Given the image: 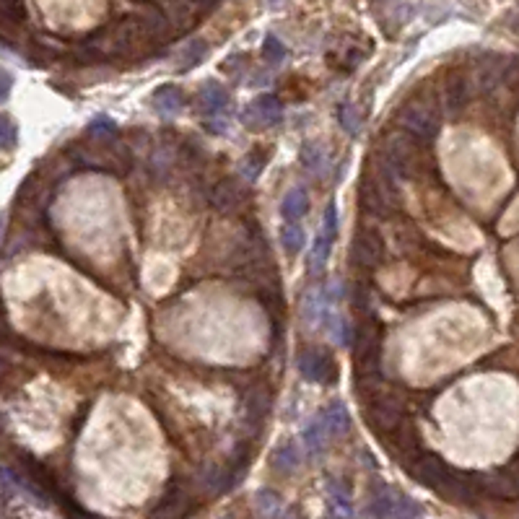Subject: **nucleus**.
Wrapping results in <instances>:
<instances>
[{
    "mask_svg": "<svg viewBox=\"0 0 519 519\" xmlns=\"http://www.w3.org/2000/svg\"><path fill=\"white\" fill-rule=\"evenodd\" d=\"M358 200H361V208L369 216L387 218V216L395 211V206H398V200H400L398 179L387 177L382 171L363 174L361 185H358Z\"/></svg>",
    "mask_w": 519,
    "mask_h": 519,
    "instance_id": "nucleus-1",
    "label": "nucleus"
},
{
    "mask_svg": "<svg viewBox=\"0 0 519 519\" xmlns=\"http://www.w3.org/2000/svg\"><path fill=\"white\" fill-rule=\"evenodd\" d=\"M403 468L408 470V475L415 480V483L426 485V488H434L439 491L441 496L447 493L449 483H452V478H455L457 470L449 468L444 460H441L436 452H428V449H420L418 455L408 457Z\"/></svg>",
    "mask_w": 519,
    "mask_h": 519,
    "instance_id": "nucleus-2",
    "label": "nucleus"
},
{
    "mask_svg": "<svg viewBox=\"0 0 519 519\" xmlns=\"http://www.w3.org/2000/svg\"><path fill=\"white\" fill-rule=\"evenodd\" d=\"M398 122L403 133H408L415 141H431L439 136V112L428 101L413 99L403 104L398 112Z\"/></svg>",
    "mask_w": 519,
    "mask_h": 519,
    "instance_id": "nucleus-3",
    "label": "nucleus"
},
{
    "mask_svg": "<svg viewBox=\"0 0 519 519\" xmlns=\"http://www.w3.org/2000/svg\"><path fill=\"white\" fill-rule=\"evenodd\" d=\"M387 257V244L377 228L361 226L351 239V263L361 271H377Z\"/></svg>",
    "mask_w": 519,
    "mask_h": 519,
    "instance_id": "nucleus-4",
    "label": "nucleus"
},
{
    "mask_svg": "<svg viewBox=\"0 0 519 519\" xmlns=\"http://www.w3.org/2000/svg\"><path fill=\"white\" fill-rule=\"evenodd\" d=\"M363 418L374 431L387 436L403 423V403L398 398H390V395H374L363 403Z\"/></svg>",
    "mask_w": 519,
    "mask_h": 519,
    "instance_id": "nucleus-5",
    "label": "nucleus"
},
{
    "mask_svg": "<svg viewBox=\"0 0 519 519\" xmlns=\"http://www.w3.org/2000/svg\"><path fill=\"white\" fill-rule=\"evenodd\" d=\"M296 366H299L301 377L309 379V382L335 384V379H338L335 358L325 348H301L296 353Z\"/></svg>",
    "mask_w": 519,
    "mask_h": 519,
    "instance_id": "nucleus-6",
    "label": "nucleus"
},
{
    "mask_svg": "<svg viewBox=\"0 0 519 519\" xmlns=\"http://www.w3.org/2000/svg\"><path fill=\"white\" fill-rule=\"evenodd\" d=\"M281 120H283V104L273 94H260L252 104H247L242 114V122L252 130L276 128V125H281Z\"/></svg>",
    "mask_w": 519,
    "mask_h": 519,
    "instance_id": "nucleus-7",
    "label": "nucleus"
},
{
    "mask_svg": "<svg viewBox=\"0 0 519 519\" xmlns=\"http://www.w3.org/2000/svg\"><path fill=\"white\" fill-rule=\"evenodd\" d=\"M192 501H190V493H187V488L179 480H171L169 485H166L164 496L158 498V504L153 506V514L151 517L153 519H177V517H185V514H190L192 509Z\"/></svg>",
    "mask_w": 519,
    "mask_h": 519,
    "instance_id": "nucleus-8",
    "label": "nucleus"
},
{
    "mask_svg": "<svg viewBox=\"0 0 519 519\" xmlns=\"http://www.w3.org/2000/svg\"><path fill=\"white\" fill-rule=\"evenodd\" d=\"M387 439V447H390L392 455H398L403 463H405L408 457L418 455L420 449V436L418 431H415V426H410V423H400L395 431H390V434L384 436Z\"/></svg>",
    "mask_w": 519,
    "mask_h": 519,
    "instance_id": "nucleus-9",
    "label": "nucleus"
},
{
    "mask_svg": "<svg viewBox=\"0 0 519 519\" xmlns=\"http://www.w3.org/2000/svg\"><path fill=\"white\" fill-rule=\"evenodd\" d=\"M271 408H273V395L265 387H252L247 392V398H244V415H247V423L249 426L260 428L268 420L271 415Z\"/></svg>",
    "mask_w": 519,
    "mask_h": 519,
    "instance_id": "nucleus-10",
    "label": "nucleus"
},
{
    "mask_svg": "<svg viewBox=\"0 0 519 519\" xmlns=\"http://www.w3.org/2000/svg\"><path fill=\"white\" fill-rule=\"evenodd\" d=\"M320 418H322V423H325V428H328V434L333 436V439L346 436L351 431V413H348V408L343 405L341 400H333L330 405L322 408Z\"/></svg>",
    "mask_w": 519,
    "mask_h": 519,
    "instance_id": "nucleus-11",
    "label": "nucleus"
},
{
    "mask_svg": "<svg viewBox=\"0 0 519 519\" xmlns=\"http://www.w3.org/2000/svg\"><path fill=\"white\" fill-rule=\"evenodd\" d=\"M328 501H330V514L335 519L353 517V501H351L348 485L343 483V480H338V478H330L328 480Z\"/></svg>",
    "mask_w": 519,
    "mask_h": 519,
    "instance_id": "nucleus-12",
    "label": "nucleus"
},
{
    "mask_svg": "<svg viewBox=\"0 0 519 519\" xmlns=\"http://www.w3.org/2000/svg\"><path fill=\"white\" fill-rule=\"evenodd\" d=\"M301 465V452H299V444L296 441H283V444H278L273 449V457H271V468L281 475H293Z\"/></svg>",
    "mask_w": 519,
    "mask_h": 519,
    "instance_id": "nucleus-13",
    "label": "nucleus"
},
{
    "mask_svg": "<svg viewBox=\"0 0 519 519\" xmlns=\"http://www.w3.org/2000/svg\"><path fill=\"white\" fill-rule=\"evenodd\" d=\"M198 101H200V109H203L208 117H218V114L228 107V91L221 84H216V81H208V84H203V89H200Z\"/></svg>",
    "mask_w": 519,
    "mask_h": 519,
    "instance_id": "nucleus-14",
    "label": "nucleus"
},
{
    "mask_svg": "<svg viewBox=\"0 0 519 519\" xmlns=\"http://www.w3.org/2000/svg\"><path fill=\"white\" fill-rule=\"evenodd\" d=\"M301 439H304L306 452H309L312 457L322 455V452L328 449V444H330V439H333V436L328 434V428H325V423H322L320 413H317V415H314V418L304 426V431H301Z\"/></svg>",
    "mask_w": 519,
    "mask_h": 519,
    "instance_id": "nucleus-15",
    "label": "nucleus"
},
{
    "mask_svg": "<svg viewBox=\"0 0 519 519\" xmlns=\"http://www.w3.org/2000/svg\"><path fill=\"white\" fill-rule=\"evenodd\" d=\"M309 211V195L304 187H291L281 200V216L283 221H299Z\"/></svg>",
    "mask_w": 519,
    "mask_h": 519,
    "instance_id": "nucleus-16",
    "label": "nucleus"
},
{
    "mask_svg": "<svg viewBox=\"0 0 519 519\" xmlns=\"http://www.w3.org/2000/svg\"><path fill=\"white\" fill-rule=\"evenodd\" d=\"M151 104H153L161 114H177L179 109L185 107V94L179 91L177 86H161V89L153 91Z\"/></svg>",
    "mask_w": 519,
    "mask_h": 519,
    "instance_id": "nucleus-17",
    "label": "nucleus"
},
{
    "mask_svg": "<svg viewBox=\"0 0 519 519\" xmlns=\"http://www.w3.org/2000/svg\"><path fill=\"white\" fill-rule=\"evenodd\" d=\"M395 504H398V493H392L387 485H379L377 491L371 493L369 517L371 519H392V514H395Z\"/></svg>",
    "mask_w": 519,
    "mask_h": 519,
    "instance_id": "nucleus-18",
    "label": "nucleus"
},
{
    "mask_svg": "<svg viewBox=\"0 0 519 519\" xmlns=\"http://www.w3.org/2000/svg\"><path fill=\"white\" fill-rule=\"evenodd\" d=\"M281 244H283V252L288 257H296L304 249L306 234L299 221H283V226H281Z\"/></svg>",
    "mask_w": 519,
    "mask_h": 519,
    "instance_id": "nucleus-19",
    "label": "nucleus"
},
{
    "mask_svg": "<svg viewBox=\"0 0 519 519\" xmlns=\"http://www.w3.org/2000/svg\"><path fill=\"white\" fill-rule=\"evenodd\" d=\"M211 203H213L218 211H231V208H236L242 203V190H239L236 182L223 179V182L216 185V190L211 192Z\"/></svg>",
    "mask_w": 519,
    "mask_h": 519,
    "instance_id": "nucleus-20",
    "label": "nucleus"
},
{
    "mask_svg": "<svg viewBox=\"0 0 519 519\" xmlns=\"http://www.w3.org/2000/svg\"><path fill=\"white\" fill-rule=\"evenodd\" d=\"M299 158L301 164H304V169L314 171V174H322L325 166H328V151H325V146L320 141H306L301 146Z\"/></svg>",
    "mask_w": 519,
    "mask_h": 519,
    "instance_id": "nucleus-21",
    "label": "nucleus"
},
{
    "mask_svg": "<svg viewBox=\"0 0 519 519\" xmlns=\"http://www.w3.org/2000/svg\"><path fill=\"white\" fill-rule=\"evenodd\" d=\"M268 148H252L247 156L242 158V164H239V174H242L247 182H257V177L265 171L268 166Z\"/></svg>",
    "mask_w": 519,
    "mask_h": 519,
    "instance_id": "nucleus-22",
    "label": "nucleus"
},
{
    "mask_svg": "<svg viewBox=\"0 0 519 519\" xmlns=\"http://www.w3.org/2000/svg\"><path fill=\"white\" fill-rule=\"evenodd\" d=\"M255 504L263 519H281V514H283V498L278 496L273 488H260L255 496Z\"/></svg>",
    "mask_w": 519,
    "mask_h": 519,
    "instance_id": "nucleus-23",
    "label": "nucleus"
},
{
    "mask_svg": "<svg viewBox=\"0 0 519 519\" xmlns=\"http://www.w3.org/2000/svg\"><path fill=\"white\" fill-rule=\"evenodd\" d=\"M444 99H447V107L452 112H460L470 101V86L465 79H452L447 84V91H444Z\"/></svg>",
    "mask_w": 519,
    "mask_h": 519,
    "instance_id": "nucleus-24",
    "label": "nucleus"
},
{
    "mask_svg": "<svg viewBox=\"0 0 519 519\" xmlns=\"http://www.w3.org/2000/svg\"><path fill=\"white\" fill-rule=\"evenodd\" d=\"M338 122H341L343 130H346L348 136L356 138L361 133V117H358V112H356V107L351 101H341V104H338Z\"/></svg>",
    "mask_w": 519,
    "mask_h": 519,
    "instance_id": "nucleus-25",
    "label": "nucleus"
},
{
    "mask_svg": "<svg viewBox=\"0 0 519 519\" xmlns=\"http://www.w3.org/2000/svg\"><path fill=\"white\" fill-rule=\"evenodd\" d=\"M351 301H353V309L358 314H374V291H371V286H366V283H356L353 286V291H351Z\"/></svg>",
    "mask_w": 519,
    "mask_h": 519,
    "instance_id": "nucleus-26",
    "label": "nucleus"
},
{
    "mask_svg": "<svg viewBox=\"0 0 519 519\" xmlns=\"http://www.w3.org/2000/svg\"><path fill=\"white\" fill-rule=\"evenodd\" d=\"M208 52V44L203 42V39H192V42H187V47L182 50V57H179V71H190V68H195V65L206 57Z\"/></svg>",
    "mask_w": 519,
    "mask_h": 519,
    "instance_id": "nucleus-27",
    "label": "nucleus"
},
{
    "mask_svg": "<svg viewBox=\"0 0 519 519\" xmlns=\"http://www.w3.org/2000/svg\"><path fill=\"white\" fill-rule=\"evenodd\" d=\"M263 57L271 65H281L286 60V47H283V42H281L278 36L268 34V36H265V42H263Z\"/></svg>",
    "mask_w": 519,
    "mask_h": 519,
    "instance_id": "nucleus-28",
    "label": "nucleus"
},
{
    "mask_svg": "<svg viewBox=\"0 0 519 519\" xmlns=\"http://www.w3.org/2000/svg\"><path fill=\"white\" fill-rule=\"evenodd\" d=\"M392 519H420L418 501H413V498L405 496V493H398V504H395Z\"/></svg>",
    "mask_w": 519,
    "mask_h": 519,
    "instance_id": "nucleus-29",
    "label": "nucleus"
},
{
    "mask_svg": "<svg viewBox=\"0 0 519 519\" xmlns=\"http://www.w3.org/2000/svg\"><path fill=\"white\" fill-rule=\"evenodd\" d=\"M16 143H19V128H16V122L8 114H3V122H0V148L14 151Z\"/></svg>",
    "mask_w": 519,
    "mask_h": 519,
    "instance_id": "nucleus-30",
    "label": "nucleus"
},
{
    "mask_svg": "<svg viewBox=\"0 0 519 519\" xmlns=\"http://www.w3.org/2000/svg\"><path fill=\"white\" fill-rule=\"evenodd\" d=\"M249 460H252V447H249V441H239L234 447V452H231V463H228V468L234 470V473H239L242 475L244 470H247Z\"/></svg>",
    "mask_w": 519,
    "mask_h": 519,
    "instance_id": "nucleus-31",
    "label": "nucleus"
},
{
    "mask_svg": "<svg viewBox=\"0 0 519 519\" xmlns=\"http://www.w3.org/2000/svg\"><path fill=\"white\" fill-rule=\"evenodd\" d=\"M89 133L96 138H117V125H114L109 117L99 114V117H94L91 125H89Z\"/></svg>",
    "mask_w": 519,
    "mask_h": 519,
    "instance_id": "nucleus-32",
    "label": "nucleus"
},
{
    "mask_svg": "<svg viewBox=\"0 0 519 519\" xmlns=\"http://www.w3.org/2000/svg\"><path fill=\"white\" fill-rule=\"evenodd\" d=\"M3 16L8 21H21L24 19V0H0Z\"/></svg>",
    "mask_w": 519,
    "mask_h": 519,
    "instance_id": "nucleus-33",
    "label": "nucleus"
},
{
    "mask_svg": "<svg viewBox=\"0 0 519 519\" xmlns=\"http://www.w3.org/2000/svg\"><path fill=\"white\" fill-rule=\"evenodd\" d=\"M190 6H198V8H216L221 0H187Z\"/></svg>",
    "mask_w": 519,
    "mask_h": 519,
    "instance_id": "nucleus-34",
    "label": "nucleus"
},
{
    "mask_svg": "<svg viewBox=\"0 0 519 519\" xmlns=\"http://www.w3.org/2000/svg\"><path fill=\"white\" fill-rule=\"evenodd\" d=\"M8 91H11V76L8 71H3V96H8Z\"/></svg>",
    "mask_w": 519,
    "mask_h": 519,
    "instance_id": "nucleus-35",
    "label": "nucleus"
},
{
    "mask_svg": "<svg viewBox=\"0 0 519 519\" xmlns=\"http://www.w3.org/2000/svg\"><path fill=\"white\" fill-rule=\"evenodd\" d=\"M514 465H519V449H517V455H514V460H512Z\"/></svg>",
    "mask_w": 519,
    "mask_h": 519,
    "instance_id": "nucleus-36",
    "label": "nucleus"
}]
</instances>
